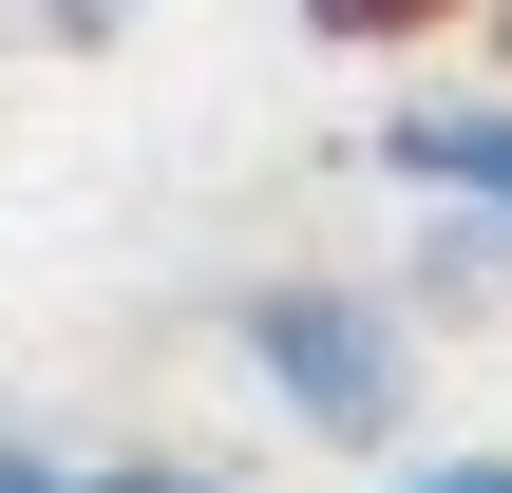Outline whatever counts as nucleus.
I'll use <instances>...</instances> for the list:
<instances>
[{
	"mask_svg": "<svg viewBox=\"0 0 512 493\" xmlns=\"http://www.w3.org/2000/svg\"><path fill=\"white\" fill-rule=\"evenodd\" d=\"M0 493H76V475H57V456H19V437H0Z\"/></svg>",
	"mask_w": 512,
	"mask_h": 493,
	"instance_id": "obj_6",
	"label": "nucleus"
},
{
	"mask_svg": "<svg viewBox=\"0 0 512 493\" xmlns=\"http://www.w3.org/2000/svg\"><path fill=\"white\" fill-rule=\"evenodd\" d=\"M399 493H512V456H418Z\"/></svg>",
	"mask_w": 512,
	"mask_h": 493,
	"instance_id": "obj_5",
	"label": "nucleus"
},
{
	"mask_svg": "<svg viewBox=\"0 0 512 493\" xmlns=\"http://www.w3.org/2000/svg\"><path fill=\"white\" fill-rule=\"evenodd\" d=\"M76 493H247V475H209V456H95Z\"/></svg>",
	"mask_w": 512,
	"mask_h": 493,
	"instance_id": "obj_3",
	"label": "nucleus"
},
{
	"mask_svg": "<svg viewBox=\"0 0 512 493\" xmlns=\"http://www.w3.org/2000/svg\"><path fill=\"white\" fill-rule=\"evenodd\" d=\"M19 19H38V38H133L152 0H19Z\"/></svg>",
	"mask_w": 512,
	"mask_h": 493,
	"instance_id": "obj_4",
	"label": "nucleus"
},
{
	"mask_svg": "<svg viewBox=\"0 0 512 493\" xmlns=\"http://www.w3.org/2000/svg\"><path fill=\"white\" fill-rule=\"evenodd\" d=\"M380 171H399L418 209H456V228L512 247V95H399V114H380Z\"/></svg>",
	"mask_w": 512,
	"mask_h": 493,
	"instance_id": "obj_2",
	"label": "nucleus"
},
{
	"mask_svg": "<svg viewBox=\"0 0 512 493\" xmlns=\"http://www.w3.org/2000/svg\"><path fill=\"white\" fill-rule=\"evenodd\" d=\"M228 361H247L323 456H380V437H399V399H418V323H399L380 285H342V266L247 285V304H228Z\"/></svg>",
	"mask_w": 512,
	"mask_h": 493,
	"instance_id": "obj_1",
	"label": "nucleus"
}]
</instances>
